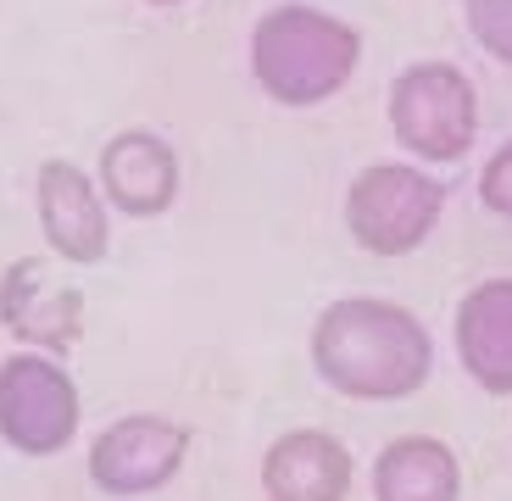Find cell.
<instances>
[{
    "instance_id": "obj_6",
    "label": "cell",
    "mask_w": 512,
    "mask_h": 501,
    "mask_svg": "<svg viewBox=\"0 0 512 501\" xmlns=\"http://www.w3.org/2000/svg\"><path fill=\"white\" fill-rule=\"evenodd\" d=\"M190 463V429L167 412H123L90 440V485L101 496H156Z\"/></svg>"
},
{
    "instance_id": "obj_1",
    "label": "cell",
    "mask_w": 512,
    "mask_h": 501,
    "mask_svg": "<svg viewBox=\"0 0 512 501\" xmlns=\"http://www.w3.org/2000/svg\"><path fill=\"white\" fill-rule=\"evenodd\" d=\"M312 373L346 401H407L435 373V334L390 296H340L312 318Z\"/></svg>"
},
{
    "instance_id": "obj_8",
    "label": "cell",
    "mask_w": 512,
    "mask_h": 501,
    "mask_svg": "<svg viewBox=\"0 0 512 501\" xmlns=\"http://www.w3.org/2000/svg\"><path fill=\"white\" fill-rule=\"evenodd\" d=\"M34 212H39V234H45L56 262H67V268L106 262V251H112V206H106L90 167L67 162V156L39 162Z\"/></svg>"
},
{
    "instance_id": "obj_9",
    "label": "cell",
    "mask_w": 512,
    "mask_h": 501,
    "mask_svg": "<svg viewBox=\"0 0 512 501\" xmlns=\"http://www.w3.org/2000/svg\"><path fill=\"white\" fill-rule=\"evenodd\" d=\"M95 184L123 218H162L184 190V162L156 129H123L95 156Z\"/></svg>"
},
{
    "instance_id": "obj_13",
    "label": "cell",
    "mask_w": 512,
    "mask_h": 501,
    "mask_svg": "<svg viewBox=\"0 0 512 501\" xmlns=\"http://www.w3.org/2000/svg\"><path fill=\"white\" fill-rule=\"evenodd\" d=\"M462 28L490 62L512 67V0H462Z\"/></svg>"
},
{
    "instance_id": "obj_14",
    "label": "cell",
    "mask_w": 512,
    "mask_h": 501,
    "mask_svg": "<svg viewBox=\"0 0 512 501\" xmlns=\"http://www.w3.org/2000/svg\"><path fill=\"white\" fill-rule=\"evenodd\" d=\"M479 201L496 218H512V140H501L490 151V162L479 167Z\"/></svg>"
},
{
    "instance_id": "obj_10",
    "label": "cell",
    "mask_w": 512,
    "mask_h": 501,
    "mask_svg": "<svg viewBox=\"0 0 512 501\" xmlns=\"http://www.w3.org/2000/svg\"><path fill=\"white\" fill-rule=\"evenodd\" d=\"M451 346L485 396H512V273L468 284L451 312Z\"/></svg>"
},
{
    "instance_id": "obj_4",
    "label": "cell",
    "mask_w": 512,
    "mask_h": 501,
    "mask_svg": "<svg viewBox=\"0 0 512 501\" xmlns=\"http://www.w3.org/2000/svg\"><path fill=\"white\" fill-rule=\"evenodd\" d=\"M451 184L418 162H368L346 184L340 218L368 257H412L440 229Z\"/></svg>"
},
{
    "instance_id": "obj_3",
    "label": "cell",
    "mask_w": 512,
    "mask_h": 501,
    "mask_svg": "<svg viewBox=\"0 0 512 501\" xmlns=\"http://www.w3.org/2000/svg\"><path fill=\"white\" fill-rule=\"evenodd\" d=\"M384 117L418 167H451L479 140V90L446 56H418L390 78Z\"/></svg>"
},
{
    "instance_id": "obj_5",
    "label": "cell",
    "mask_w": 512,
    "mask_h": 501,
    "mask_svg": "<svg viewBox=\"0 0 512 501\" xmlns=\"http://www.w3.org/2000/svg\"><path fill=\"white\" fill-rule=\"evenodd\" d=\"M84 424V396L62 357L12 351L0 357V440L17 457H62Z\"/></svg>"
},
{
    "instance_id": "obj_15",
    "label": "cell",
    "mask_w": 512,
    "mask_h": 501,
    "mask_svg": "<svg viewBox=\"0 0 512 501\" xmlns=\"http://www.w3.org/2000/svg\"><path fill=\"white\" fill-rule=\"evenodd\" d=\"M145 6H184V0H145Z\"/></svg>"
},
{
    "instance_id": "obj_11",
    "label": "cell",
    "mask_w": 512,
    "mask_h": 501,
    "mask_svg": "<svg viewBox=\"0 0 512 501\" xmlns=\"http://www.w3.org/2000/svg\"><path fill=\"white\" fill-rule=\"evenodd\" d=\"M351 485H357V457L329 429H284L262 451L268 501H346Z\"/></svg>"
},
{
    "instance_id": "obj_12",
    "label": "cell",
    "mask_w": 512,
    "mask_h": 501,
    "mask_svg": "<svg viewBox=\"0 0 512 501\" xmlns=\"http://www.w3.org/2000/svg\"><path fill=\"white\" fill-rule=\"evenodd\" d=\"M373 501H462V457L440 435H396L373 457Z\"/></svg>"
},
{
    "instance_id": "obj_7",
    "label": "cell",
    "mask_w": 512,
    "mask_h": 501,
    "mask_svg": "<svg viewBox=\"0 0 512 501\" xmlns=\"http://www.w3.org/2000/svg\"><path fill=\"white\" fill-rule=\"evenodd\" d=\"M84 290L51 268L45 257H17L0 268V323L12 329L17 351L67 357L84 340Z\"/></svg>"
},
{
    "instance_id": "obj_2",
    "label": "cell",
    "mask_w": 512,
    "mask_h": 501,
    "mask_svg": "<svg viewBox=\"0 0 512 501\" xmlns=\"http://www.w3.org/2000/svg\"><path fill=\"white\" fill-rule=\"evenodd\" d=\"M245 62H251L256 90L273 106L307 112L346 90L362 67V34L340 12H323L307 0H284L251 23L245 39Z\"/></svg>"
}]
</instances>
